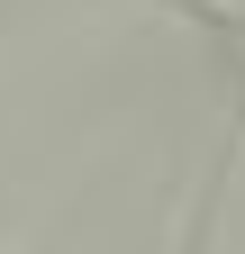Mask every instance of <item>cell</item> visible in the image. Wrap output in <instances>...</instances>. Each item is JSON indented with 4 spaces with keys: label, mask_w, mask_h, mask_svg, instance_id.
Wrapping results in <instances>:
<instances>
[{
    "label": "cell",
    "mask_w": 245,
    "mask_h": 254,
    "mask_svg": "<svg viewBox=\"0 0 245 254\" xmlns=\"http://www.w3.org/2000/svg\"><path fill=\"white\" fill-rule=\"evenodd\" d=\"M182 254H200V218H191V236H182Z\"/></svg>",
    "instance_id": "1"
}]
</instances>
